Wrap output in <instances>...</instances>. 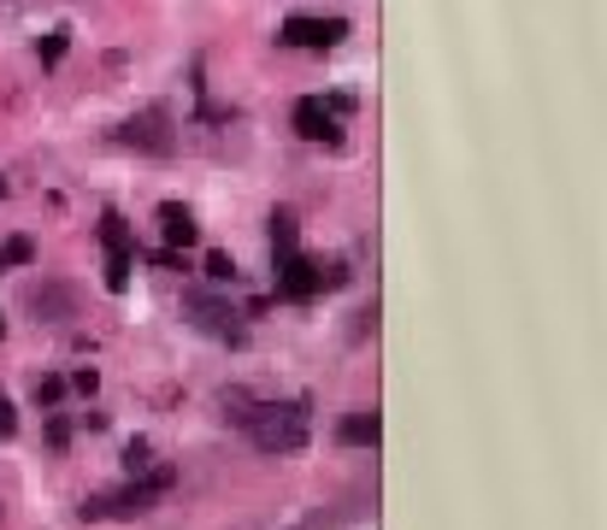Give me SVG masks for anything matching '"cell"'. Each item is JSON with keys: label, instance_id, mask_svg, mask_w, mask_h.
Listing matches in <instances>:
<instances>
[{"label": "cell", "instance_id": "cell-1", "mask_svg": "<svg viewBox=\"0 0 607 530\" xmlns=\"http://www.w3.org/2000/svg\"><path fill=\"white\" fill-rule=\"evenodd\" d=\"M242 424H248L259 454H301L307 448V431H313L307 400H259V407H248Z\"/></svg>", "mask_w": 607, "mask_h": 530}, {"label": "cell", "instance_id": "cell-2", "mask_svg": "<svg viewBox=\"0 0 607 530\" xmlns=\"http://www.w3.org/2000/svg\"><path fill=\"white\" fill-rule=\"evenodd\" d=\"M178 483V471L171 466H154V471H136V478L124 483V490L112 495H89L83 501V519H142V513L160 507V495Z\"/></svg>", "mask_w": 607, "mask_h": 530}, {"label": "cell", "instance_id": "cell-3", "mask_svg": "<svg viewBox=\"0 0 607 530\" xmlns=\"http://www.w3.org/2000/svg\"><path fill=\"white\" fill-rule=\"evenodd\" d=\"M183 319H190L201 336L224 342V348H242V342H248V331L236 324V307H230L224 295H201V289H190V295H183Z\"/></svg>", "mask_w": 607, "mask_h": 530}, {"label": "cell", "instance_id": "cell-4", "mask_svg": "<svg viewBox=\"0 0 607 530\" xmlns=\"http://www.w3.org/2000/svg\"><path fill=\"white\" fill-rule=\"evenodd\" d=\"M271 289H278V300H295V307H307V300L325 295V278H319V260H307V254H278L271 260Z\"/></svg>", "mask_w": 607, "mask_h": 530}, {"label": "cell", "instance_id": "cell-5", "mask_svg": "<svg viewBox=\"0 0 607 530\" xmlns=\"http://www.w3.org/2000/svg\"><path fill=\"white\" fill-rule=\"evenodd\" d=\"M119 141L136 153H154V160H166V153H178V131H171V112L166 107H142L136 119L119 124Z\"/></svg>", "mask_w": 607, "mask_h": 530}, {"label": "cell", "instance_id": "cell-6", "mask_svg": "<svg viewBox=\"0 0 607 530\" xmlns=\"http://www.w3.org/2000/svg\"><path fill=\"white\" fill-rule=\"evenodd\" d=\"M100 254H107V289L124 295L130 289V271H136V236L119 212H100Z\"/></svg>", "mask_w": 607, "mask_h": 530}, {"label": "cell", "instance_id": "cell-7", "mask_svg": "<svg viewBox=\"0 0 607 530\" xmlns=\"http://www.w3.org/2000/svg\"><path fill=\"white\" fill-rule=\"evenodd\" d=\"M278 41L283 48H307V53H330L349 41V19H307V12H295V19L278 24Z\"/></svg>", "mask_w": 607, "mask_h": 530}, {"label": "cell", "instance_id": "cell-8", "mask_svg": "<svg viewBox=\"0 0 607 530\" xmlns=\"http://www.w3.org/2000/svg\"><path fill=\"white\" fill-rule=\"evenodd\" d=\"M295 136L301 141H325V148H342V124H337V107L325 95H307L295 100Z\"/></svg>", "mask_w": 607, "mask_h": 530}, {"label": "cell", "instance_id": "cell-9", "mask_svg": "<svg viewBox=\"0 0 607 530\" xmlns=\"http://www.w3.org/2000/svg\"><path fill=\"white\" fill-rule=\"evenodd\" d=\"M160 236H166V248H195L201 242V224H195V212L183 207V200H160Z\"/></svg>", "mask_w": 607, "mask_h": 530}, {"label": "cell", "instance_id": "cell-10", "mask_svg": "<svg viewBox=\"0 0 607 530\" xmlns=\"http://www.w3.org/2000/svg\"><path fill=\"white\" fill-rule=\"evenodd\" d=\"M378 436H384V419L372 407L342 412V424H337V442H342V448H378Z\"/></svg>", "mask_w": 607, "mask_h": 530}, {"label": "cell", "instance_id": "cell-11", "mask_svg": "<svg viewBox=\"0 0 607 530\" xmlns=\"http://www.w3.org/2000/svg\"><path fill=\"white\" fill-rule=\"evenodd\" d=\"M71 307H77V295H71L65 283H41V289H31V312H41V319H71Z\"/></svg>", "mask_w": 607, "mask_h": 530}, {"label": "cell", "instance_id": "cell-12", "mask_svg": "<svg viewBox=\"0 0 607 530\" xmlns=\"http://www.w3.org/2000/svg\"><path fill=\"white\" fill-rule=\"evenodd\" d=\"M271 260H278V254H295L301 248V224H295V212H271Z\"/></svg>", "mask_w": 607, "mask_h": 530}, {"label": "cell", "instance_id": "cell-13", "mask_svg": "<svg viewBox=\"0 0 607 530\" xmlns=\"http://www.w3.org/2000/svg\"><path fill=\"white\" fill-rule=\"evenodd\" d=\"M24 266H36V242L31 236H7L0 242V271H24Z\"/></svg>", "mask_w": 607, "mask_h": 530}, {"label": "cell", "instance_id": "cell-14", "mask_svg": "<svg viewBox=\"0 0 607 530\" xmlns=\"http://www.w3.org/2000/svg\"><path fill=\"white\" fill-rule=\"evenodd\" d=\"M207 283H213V289L236 283V260H230V254H207Z\"/></svg>", "mask_w": 607, "mask_h": 530}, {"label": "cell", "instance_id": "cell-15", "mask_svg": "<svg viewBox=\"0 0 607 530\" xmlns=\"http://www.w3.org/2000/svg\"><path fill=\"white\" fill-rule=\"evenodd\" d=\"M65 48H71V30H48V41H41V48H36V53H41V65H48V71H53V65H60V60H65Z\"/></svg>", "mask_w": 607, "mask_h": 530}, {"label": "cell", "instance_id": "cell-16", "mask_svg": "<svg viewBox=\"0 0 607 530\" xmlns=\"http://www.w3.org/2000/svg\"><path fill=\"white\" fill-rule=\"evenodd\" d=\"M60 400H65V378H53V371L36 378V407H60Z\"/></svg>", "mask_w": 607, "mask_h": 530}, {"label": "cell", "instance_id": "cell-17", "mask_svg": "<svg viewBox=\"0 0 607 530\" xmlns=\"http://www.w3.org/2000/svg\"><path fill=\"white\" fill-rule=\"evenodd\" d=\"M124 466H130V478H136V471H148V466H154V448L136 436V442H130V448H124Z\"/></svg>", "mask_w": 607, "mask_h": 530}, {"label": "cell", "instance_id": "cell-18", "mask_svg": "<svg viewBox=\"0 0 607 530\" xmlns=\"http://www.w3.org/2000/svg\"><path fill=\"white\" fill-rule=\"evenodd\" d=\"M65 390H77V395H95V390H100V371H95V366H77V371H71V378H65Z\"/></svg>", "mask_w": 607, "mask_h": 530}, {"label": "cell", "instance_id": "cell-19", "mask_svg": "<svg viewBox=\"0 0 607 530\" xmlns=\"http://www.w3.org/2000/svg\"><path fill=\"white\" fill-rule=\"evenodd\" d=\"M48 448H53V454H65V448H71V419H60V412L48 419Z\"/></svg>", "mask_w": 607, "mask_h": 530}, {"label": "cell", "instance_id": "cell-20", "mask_svg": "<svg viewBox=\"0 0 607 530\" xmlns=\"http://www.w3.org/2000/svg\"><path fill=\"white\" fill-rule=\"evenodd\" d=\"M19 436V407H12V395H0V442Z\"/></svg>", "mask_w": 607, "mask_h": 530}, {"label": "cell", "instance_id": "cell-21", "mask_svg": "<svg viewBox=\"0 0 607 530\" xmlns=\"http://www.w3.org/2000/svg\"><path fill=\"white\" fill-rule=\"evenodd\" d=\"M0 336H7V312H0Z\"/></svg>", "mask_w": 607, "mask_h": 530}, {"label": "cell", "instance_id": "cell-22", "mask_svg": "<svg viewBox=\"0 0 607 530\" xmlns=\"http://www.w3.org/2000/svg\"><path fill=\"white\" fill-rule=\"evenodd\" d=\"M0 200H7V177H0Z\"/></svg>", "mask_w": 607, "mask_h": 530}]
</instances>
